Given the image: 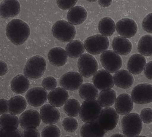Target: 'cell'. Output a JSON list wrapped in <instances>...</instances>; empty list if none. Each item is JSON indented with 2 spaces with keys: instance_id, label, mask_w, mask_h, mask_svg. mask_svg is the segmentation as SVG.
<instances>
[{
  "instance_id": "1",
  "label": "cell",
  "mask_w": 152,
  "mask_h": 137,
  "mask_svg": "<svg viewBox=\"0 0 152 137\" xmlns=\"http://www.w3.org/2000/svg\"><path fill=\"white\" fill-rule=\"evenodd\" d=\"M30 34L29 26L21 20H12L7 23L6 27L7 37L13 44L16 46L23 44Z\"/></svg>"
},
{
  "instance_id": "2",
  "label": "cell",
  "mask_w": 152,
  "mask_h": 137,
  "mask_svg": "<svg viewBox=\"0 0 152 137\" xmlns=\"http://www.w3.org/2000/svg\"><path fill=\"white\" fill-rule=\"evenodd\" d=\"M121 123L123 134L126 137H137L142 132V122L137 113H129L126 114Z\"/></svg>"
},
{
  "instance_id": "3",
  "label": "cell",
  "mask_w": 152,
  "mask_h": 137,
  "mask_svg": "<svg viewBox=\"0 0 152 137\" xmlns=\"http://www.w3.org/2000/svg\"><path fill=\"white\" fill-rule=\"evenodd\" d=\"M45 59L39 55L31 57L27 61L23 69L25 76L31 80L42 77L46 69Z\"/></svg>"
},
{
  "instance_id": "4",
  "label": "cell",
  "mask_w": 152,
  "mask_h": 137,
  "mask_svg": "<svg viewBox=\"0 0 152 137\" xmlns=\"http://www.w3.org/2000/svg\"><path fill=\"white\" fill-rule=\"evenodd\" d=\"M54 38L63 42H70L74 39L76 29L73 25L65 20H58L54 23L52 28Z\"/></svg>"
},
{
  "instance_id": "5",
  "label": "cell",
  "mask_w": 152,
  "mask_h": 137,
  "mask_svg": "<svg viewBox=\"0 0 152 137\" xmlns=\"http://www.w3.org/2000/svg\"><path fill=\"white\" fill-rule=\"evenodd\" d=\"M102 107L96 100L84 101L81 105L79 114L84 123L94 122L98 119Z\"/></svg>"
},
{
  "instance_id": "6",
  "label": "cell",
  "mask_w": 152,
  "mask_h": 137,
  "mask_svg": "<svg viewBox=\"0 0 152 137\" xmlns=\"http://www.w3.org/2000/svg\"><path fill=\"white\" fill-rule=\"evenodd\" d=\"M84 44L85 49L89 54L96 55L107 50L109 46V40L107 37L101 34H96L88 37Z\"/></svg>"
},
{
  "instance_id": "7",
  "label": "cell",
  "mask_w": 152,
  "mask_h": 137,
  "mask_svg": "<svg viewBox=\"0 0 152 137\" xmlns=\"http://www.w3.org/2000/svg\"><path fill=\"white\" fill-rule=\"evenodd\" d=\"M77 66L80 74L86 78L93 76L98 69V63L96 60L89 54H83L79 57Z\"/></svg>"
},
{
  "instance_id": "8",
  "label": "cell",
  "mask_w": 152,
  "mask_h": 137,
  "mask_svg": "<svg viewBox=\"0 0 152 137\" xmlns=\"http://www.w3.org/2000/svg\"><path fill=\"white\" fill-rule=\"evenodd\" d=\"M119 119V114L115 109L107 107L101 110L96 122L106 131H108L116 127Z\"/></svg>"
},
{
  "instance_id": "9",
  "label": "cell",
  "mask_w": 152,
  "mask_h": 137,
  "mask_svg": "<svg viewBox=\"0 0 152 137\" xmlns=\"http://www.w3.org/2000/svg\"><path fill=\"white\" fill-rule=\"evenodd\" d=\"M101 63L110 73H114L121 68L123 65L121 57L113 50H106L100 56Z\"/></svg>"
},
{
  "instance_id": "10",
  "label": "cell",
  "mask_w": 152,
  "mask_h": 137,
  "mask_svg": "<svg viewBox=\"0 0 152 137\" xmlns=\"http://www.w3.org/2000/svg\"><path fill=\"white\" fill-rule=\"evenodd\" d=\"M132 100L138 104H145L152 102V86L148 83H142L136 86L132 92Z\"/></svg>"
},
{
  "instance_id": "11",
  "label": "cell",
  "mask_w": 152,
  "mask_h": 137,
  "mask_svg": "<svg viewBox=\"0 0 152 137\" xmlns=\"http://www.w3.org/2000/svg\"><path fill=\"white\" fill-rule=\"evenodd\" d=\"M83 82V76L76 71H69L64 74L59 81L62 88L69 91L77 90Z\"/></svg>"
},
{
  "instance_id": "12",
  "label": "cell",
  "mask_w": 152,
  "mask_h": 137,
  "mask_svg": "<svg viewBox=\"0 0 152 137\" xmlns=\"http://www.w3.org/2000/svg\"><path fill=\"white\" fill-rule=\"evenodd\" d=\"M26 98L30 105L34 107H39L46 102L48 99V93L42 87H33L28 91Z\"/></svg>"
},
{
  "instance_id": "13",
  "label": "cell",
  "mask_w": 152,
  "mask_h": 137,
  "mask_svg": "<svg viewBox=\"0 0 152 137\" xmlns=\"http://www.w3.org/2000/svg\"><path fill=\"white\" fill-rule=\"evenodd\" d=\"M41 117L39 113L34 110H28L22 113L19 117V124L24 129L36 128L39 126Z\"/></svg>"
},
{
  "instance_id": "14",
  "label": "cell",
  "mask_w": 152,
  "mask_h": 137,
  "mask_svg": "<svg viewBox=\"0 0 152 137\" xmlns=\"http://www.w3.org/2000/svg\"><path fill=\"white\" fill-rule=\"evenodd\" d=\"M115 29L120 36L126 38H130L134 37L137 32V25L134 20L124 18L117 23Z\"/></svg>"
},
{
  "instance_id": "15",
  "label": "cell",
  "mask_w": 152,
  "mask_h": 137,
  "mask_svg": "<svg viewBox=\"0 0 152 137\" xmlns=\"http://www.w3.org/2000/svg\"><path fill=\"white\" fill-rule=\"evenodd\" d=\"M92 81L94 85L101 91L111 89L114 86L113 76L104 69L96 71L93 76Z\"/></svg>"
},
{
  "instance_id": "16",
  "label": "cell",
  "mask_w": 152,
  "mask_h": 137,
  "mask_svg": "<svg viewBox=\"0 0 152 137\" xmlns=\"http://www.w3.org/2000/svg\"><path fill=\"white\" fill-rule=\"evenodd\" d=\"M40 115L42 122L47 125H54L61 119L59 111L51 104L43 105L40 108Z\"/></svg>"
},
{
  "instance_id": "17",
  "label": "cell",
  "mask_w": 152,
  "mask_h": 137,
  "mask_svg": "<svg viewBox=\"0 0 152 137\" xmlns=\"http://www.w3.org/2000/svg\"><path fill=\"white\" fill-rule=\"evenodd\" d=\"M115 103V111L120 115L127 114L134 109V102L131 96L127 93L120 94L116 98Z\"/></svg>"
},
{
  "instance_id": "18",
  "label": "cell",
  "mask_w": 152,
  "mask_h": 137,
  "mask_svg": "<svg viewBox=\"0 0 152 137\" xmlns=\"http://www.w3.org/2000/svg\"><path fill=\"white\" fill-rule=\"evenodd\" d=\"M20 11V4L18 1H3L0 4V17L3 19L17 16Z\"/></svg>"
},
{
  "instance_id": "19",
  "label": "cell",
  "mask_w": 152,
  "mask_h": 137,
  "mask_svg": "<svg viewBox=\"0 0 152 137\" xmlns=\"http://www.w3.org/2000/svg\"><path fill=\"white\" fill-rule=\"evenodd\" d=\"M113 78L115 85L123 89L130 88L134 82V78L132 74L124 69L116 71Z\"/></svg>"
},
{
  "instance_id": "20",
  "label": "cell",
  "mask_w": 152,
  "mask_h": 137,
  "mask_svg": "<svg viewBox=\"0 0 152 137\" xmlns=\"http://www.w3.org/2000/svg\"><path fill=\"white\" fill-rule=\"evenodd\" d=\"M146 64V59L145 57L140 54H135L129 59L127 67L130 73L138 75L144 71Z\"/></svg>"
},
{
  "instance_id": "21",
  "label": "cell",
  "mask_w": 152,
  "mask_h": 137,
  "mask_svg": "<svg viewBox=\"0 0 152 137\" xmlns=\"http://www.w3.org/2000/svg\"><path fill=\"white\" fill-rule=\"evenodd\" d=\"M88 13L81 6L74 7L67 13V19L71 25L78 26L82 24L87 19Z\"/></svg>"
},
{
  "instance_id": "22",
  "label": "cell",
  "mask_w": 152,
  "mask_h": 137,
  "mask_svg": "<svg viewBox=\"0 0 152 137\" xmlns=\"http://www.w3.org/2000/svg\"><path fill=\"white\" fill-rule=\"evenodd\" d=\"M69 98L67 91L63 88L57 87L49 92L48 100L49 103L55 107H61L64 105Z\"/></svg>"
},
{
  "instance_id": "23",
  "label": "cell",
  "mask_w": 152,
  "mask_h": 137,
  "mask_svg": "<svg viewBox=\"0 0 152 137\" xmlns=\"http://www.w3.org/2000/svg\"><path fill=\"white\" fill-rule=\"evenodd\" d=\"M49 63L53 66L61 67L67 62L68 56L66 51L61 47H55L49 50L48 54Z\"/></svg>"
},
{
  "instance_id": "24",
  "label": "cell",
  "mask_w": 152,
  "mask_h": 137,
  "mask_svg": "<svg viewBox=\"0 0 152 137\" xmlns=\"http://www.w3.org/2000/svg\"><path fill=\"white\" fill-rule=\"evenodd\" d=\"M112 47L114 52L119 55H127L132 52V45L127 38L121 36L114 38L112 42Z\"/></svg>"
},
{
  "instance_id": "25",
  "label": "cell",
  "mask_w": 152,
  "mask_h": 137,
  "mask_svg": "<svg viewBox=\"0 0 152 137\" xmlns=\"http://www.w3.org/2000/svg\"><path fill=\"white\" fill-rule=\"evenodd\" d=\"M82 137H103L106 131L101 127L97 122H86L81 127L80 130Z\"/></svg>"
},
{
  "instance_id": "26",
  "label": "cell",
  "mask_w": 152,
  "mask_h": 137,
  "mask_svg": "<svg viewBox=\"0 0 152 137\" xmlns=\"http://www.w3.org/2000/svg\"><path fill=\"white\" fill-rule=\"evenodd\" d=\"M27 104L26 99L22 96H14L8 101L9 112L13 115L20 114L26 110Z\"/></svg>"
},
{
  "instance_id": "27",
  "label": "cell",
  "mask_w": 152,
  "mask_h": 137,
  "mask_svg": "<svg viewBox=\"0 0 152 137\" xmlns=\"http://www.w3.org/2000/svg\"><path fill=\"white\" fill-rule=\"evenodd\" d=\"M30 82L26 76L18 75L15 76L11 82V90L16 94H23L29 88Z\"/></svg>"
},
{
  "instance_id": "28",
  "label": "cell",
  "mask_w": 152,
  "mask_h": 137,
  "mask_svg": "<svg viewBox=\"0 0 152 137\" xmlns=\"http://www.w3.org/2000/svg\"><path fill=\"white\" fill-rule=\"evenodd\" d=\"M19 125L18 117L12 114H3L0 117V128L7 131L17 130Z\"/></svg>"
},
{
  "instance_id": "29",
  "label": "cell",
  "mask_w": 152,
  "mask_h": 137,
  "mask_svg": "<svg viewBox=\"0 0 152 137\" xmlns=\"http://www.w3.org/2000/svg\"><path fill=\"white\" fill-rule=\"evenodd\" d=\"M67 56L71 58H77L85 52V47L82 42L79 40H73L67 44L65 48Z\"/></svg>"
},
{
  "instance_id": "30",
  "label": "cell",
  "mask_w": 152,
  "mask_h": 137,
  "mask_svg": "<svg viewBox=\"0 0 152 137\" xmlns=\"http://www.w3.org/2000/svg\"><path fill=\"white\" fill-rule=\"evenodd\" d=\"M79 89L80 96L85 101L94 100L98 96V90L92 84H82Z\"/></svg>"
},
{
  "instance_id": "31",
  "label": "cell",
  "mask_w": 152,
  "mask_h": 137,
  "mask_svg": "<svg viewBox=\"0 0 152 137\" xmlns=\"http://www.w3.org/2000/svg\"><path fill=\"white\" fill-rule=\"evenodd\" d=\"M98 30L101 35L110 37L115 32V22L111 17H103L99 22Z\"/></svg>"
},
{
  "instance_id": "32",
  "label": "cell",
  "mask_w": 152,
  "mask_h": 137,
  "mask_svg": "<svg viewBox=\"0 0 152 137\" xmlns=\"http://www.w3.org/2000/svg\"><path fill=\"white\" fill-rule=\"evenodd\" d=\"M98 101L102 107H110L115 102L117 94L112 89L101 91L99 94Z\"/></svg>"
},
{
  "instance_id": "33",
  "label": "cell",
  "mask_w": 152,
  "mask_h": 137,
  "mask_svg": "<svg viewBox=\"0 0 152 137\" xmlns=\"http://www.w3.org/2000/svg\"><path fill=\"white\" fill-rule=\"evenodd\" d=\"M152 35L146 34L142 36L138 42L137 46L138 51L142 56H152Z\"/></svg>"
},
{
  "instance_id": "34",
  "label": "cell",
  "mask_w": 152,
  "mask_h": 137,
  "mask_svg": "<svg viewBox=\"0 0 152 137\" xmlns=\"http://www.w3.org/2000/svg\"><path fill=\"white\" fill-rule=\"evenodd\" d=\"M80 108V103L77 100L74 98L68 99L64 104V112L70 117H76L79 114Z\"/></svg>"
},
{
  "instance_id": "35",
  "label": "cell",
  "mask_w": 152,
  "mask_h": 137,
  "mask_svg": "<svg viewBox=\"0 0 152 137\" xmlns=\"http://www.w3.org/2000/svg\"><path fill=\"white\" fill-rule=\"evenodd\" d=\"M62 125L66 131L72 133L77 129L79 124L77 121L73 117H66L63 121Z\"/></svg>"
},
{
  "instance_id": "36",
  "label": "cell",
  "mask_w": 152,
  "mask_h": 137,
  "mask_svg": "<svg viewBox=\"0 0 152 137\" xmlns=\"http://www.w3.org/2000/svg\"><path fill=\"white\" fill-rule=\"evenodd\" d=\"M61 135L59 128L53 125L45 127L42 132V137H60Z\"/></svg>"
},
{
  "instance_id": "37",
  "label": "cell",
  "mask_w": 152,
  "mask_h": 137,
  "mask_svg": "<svg viewBox=\"0 0 152 137\" xmlns=\"http://www.w3.org/2000/svg\"><path fill=\"white\" fill-rule=\"evenodd\" d=\"M56 79L52 76H48L45 78L42 81V85L43 88L48 91H51L56 87Z\"/></svg>"
},
{
  "instance_id": "38",
  "label": "cell",
  "mask_w": 152,
  "mask_h": 137,
  "mask_svg": "<svg viewBox=\"0 0 152 137\" xmlns=\"http://www.w3.org/2000/svg\"><path fill=\"white\" fill-rule=\"evenodd\" d=\"M77 2V0H58L56 1L57 6L63 10H70Z\"/></svg>"
},
{
  "instance_id": "39",
  "label": "cell",
  "mask_w": 152,
  "mask_h": 137,
  "mask_svg": "<svg viewBox=\"0 0 152 137\" xmlns=\"http://www.w3.org/2000/svg\"><path fill=\"white\" fill-rule=\"evenodd\" d=\"M140 117L141 120L145 123L149 124L152 121V110L151 108L144 109L140 113Z\"/></svg>"
},
{
  "instance_id": "40",
  "label": "cell",
  "mask_w": 152,
  "mask_h": 137,
  "mask_svg": "<svg viewBox=\"0 0 152 137\" xmlns=\"http://www.w3.org/2000/svg\"><path fill=\"white\" fill-rule=\"evenodd\" d=\"M152 13H150L144 19L142 22V29L148 33L152 34Z\"/></svg>"
},
{
  "instance_id": "41",
  "label": "cell",
  "mask_w": 152,
  "mask_h": 137,
  "mask_svg": "<svg viewBox=\"0 0 152 137\" xmlns=\"http://www.w3.org/2000/svg\"><path fill=\"white\" fill-rule=\"evenodd\" d=\"M0 136L2 137H22V132L19 129L12 131H7L0 128Z\"/></svg>"
},
{
  "instance_id": "42",
  "label": "cell",
  "mask_w": 152,
  "mask_h": 137,
  "mask_svg": "<svg viewBox=\"0 0 152 137\" xmlns=\"http://www.w3.org/2000/svg\"><path fill=\"white\" fill-rule=\"evenodd\" d=\"M39 132L36 128L25 129L22 133V137H40Z\"/></svg>"
},
{
  "instance_id": "43",
  "label": "cell",
  "mask_w": 152,
  "mask_h": 137,
  "mask_svg": "<svg viewBox=\"0 0 152 137\" xmlns=\"http://www.w3.org/2000/svg\"><path fill=\"white\" fill-rule=\"evenodd\" d=\"M9 112L8 101L4 98L0 99V115L7 113Z\"/></svg>"
},
{
  "instance_id": "44",
  "label": "cell",
  "mask_w": 152,
  "mask_h": 137,
  "mask_svg": "<svg viewBox=\"0 0 152 137\" xmlns=\"http://www.w3.org/2000/svg\"><path fill=\"white\" fill-rule=\"evenodd\" d=\"M152 61H150L146 64V66L144 68V74L145 76L149 79H152Z\"/></svg>"
},
{
  "instance_id": "45",
  "label": "cell",
  "mask_w": 152,
  "mask_h": 137,
  "mask_svg": "<svg viewBox=\"0 0 152 137\" xmlns=\"http://www.w3.org/2000/svg\"><path fill=\"white\" fill-rule=\"evenodd\" d=\"M8 67L7 63L2 60H0V76L5 75L7 73Z\"/></svg>"
},
{
  "instance_id": "46",
  "label": "cell",
  "mask_w": 152,
  "mask_h": 137,
  "mask_svg": "<svg viewBox=\"0 0 152 137\" xmlns=\"http://www.w3.org/2000/svg\"><path fill=\"white\" fill-rule=\"evenodd\" d=\"M111 0H108V1H106V0H99L98 1L99 4L100 5L101 7H109L111 5V3H112Z\"/></svg>"
},
{
  "instance_id": "47",
  "label": "cell",
  "mask_w": 152,
  "mask_h": 137,
  "mask_svg": "<svg viewBox=\"0 0 152 137\" xmlns=\"http://www.w3.org/2000/svg\"><path fill=\"white\" fill-rule=\"evenodd\" d=\"M111 137H124V135H121L120 133H117V134H114V135H112Z\"/></svg>"
},
{
  "instance_id": "48",
  "label": "cell",
  "mask_w": 152,
  "mask_h": 137,
  "mask_svg": "<svg viewBox=\"0 0 152 137\" xmlns=\"http://www.w3.org/2000/svg\"><path fill=\"white\" fill-rule=\"evenodd\" d=\"M88 2H96V1H95V0H94V1H88Z\"/></svg>"
}]
</instances>
